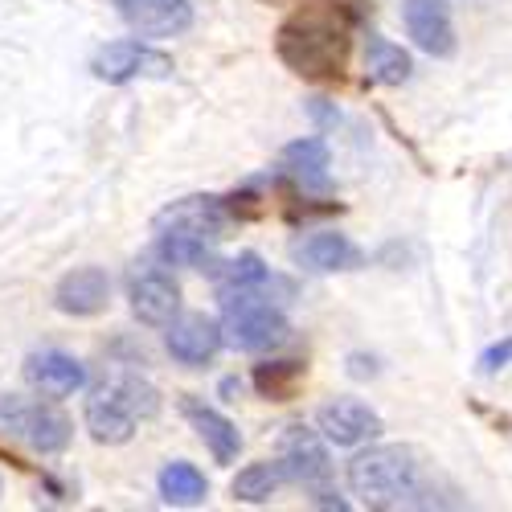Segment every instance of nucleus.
<instances>
[{
	"label": "nucleus",
	"instance_id": "nucleus-1",
	"mask_svg": "<svg viewBox=\"0 0 512 512\" xmlns=\"http://www.w3.org/2000/svg\"><path fill=\"white\" fill-rule=\"evenodd\" d=\"M357 37V9L345 0H304L275 33L279 62L308 82H345Z\"/></svg>",
	"mask_w": 512,
	"mask_h": 512
},
{
	"label": "nucleus",
	"instance_id": "nucleus-2",
	"mask_svg": "<svg viewBox=\"0 0 512 512\" xmlns=\"http://www.w3.org/2000/svg\"><path fill=\"white\" fill-rule=\"evenodd\" d=\"M349 488L369 508H431V480L414 447H369L349 463Z\"/></svg>",
	"mask_w": 512,
	"mask_h": 512
},
{
	"label": "nucleus",
	"instance_id": "nucleus-3",
	"mask_svg": "<svg viewBox=\"0 0 512 512\" xmlns=\"http://www.w3.org/2000/svg\"><path fill=\"white\" fill-rule=\"evenodd\" d=\"M230 222L222 197H185L156 218V259L164 267H213V246Z\"/></svg>",
	"mask_w": 512,
	"mask_h": 512
},
{
	"label": "nucleus",
	"instance_id": "nucleus-4",
	"mask_svg": "<svg viewBox=\"0 0 512 512\" xmlns=\"http://www.w3.org/2000/svg\"><path fill=\"white\" fill-rule=\"evenodd\" d=\"M156 414V390L140 377H115L87 398V431L103 447H123L136 435V422Z\"/></svg>",
	"mask_w": 512,
	"mask_h": 512
},
{
	"label": "nucleus",
	"instance_id": "nucleus-5",
	"mask_svg": "<svg viewBox=\"0 0 512 512\" xmlns=\"http://www.w3.org/2000/svg\"><path fill=\"white\" fill-rule=\"evenodd\" d=\"M222 308H226L222 312V336H226V345L238 349V353H271L291 332L287 316L267 300L263 291L226 295Z\"/></svg>",
	"mask_w": 512,
	"mask_h": 512
},
{
	"label": "nucleus",
	"instance_id": "nucleus-6",
	"mask_svg": "<svg viewBox=\"0 0 512 512\" xmlns=\"http://www.w3.org/2000/svg\"><path fill=\"white\" fill-rule=\"evenodd\" d=\"M0 431L29 443L41 455H62L74 439V422L37 398H21V394H0Z\"/></svg>",
	"mask_w": 512,
	"mask_h": 512
},
{
	"label": "nucleus",
	"instance_id": "nucleus-7",
	"mask_svg": "<svg viewBox=\"0 0 512 512\" xmlns=\"http://www.w3.org/2000/svg\"><path fill=\"white\" fill-rule=\"evenodd\" d=\"M127 300L136 320L148 328H168L181 316V287L160 263H136L127 271Z\"/></svg>",
	"mask_w": 512,
	"mask_h": 512
},
{
	"label": "nucleus",
	"instance_id": "nucleus-8",
	"mask_svg": "<svg viewBox=\"0 0 512 512\" xmlns=\"http://www.w3.org/2000/svg\"><path fill=\"white\" fill-rule=\"evenodd\" d=\"M95 78L111 82V87H123V82H136V78H168L173 74V58L144 46V41H111L103 46L91 62Z\"/></svg>",
	"mask_w": 512,
	"mask_h": 512
},
{
	"label": "nucleus",
	"instance_id": "nucleus-9",
	"mask_svg": "<svg viewBox=\"0 0 512 512\" xmlns=\"http://www.w3.org/2000/svg\"><path fill=\"white\" fill-rule=\"evenodd\" d=\"M279 467L287 480L304 484V488L328 484L332 463H328V447H324L320 431H312V426H287L279 439Z\"/></svg>",
	"mask_w": 512,
	"mask_h": 512
},
{
	"label": "nucleus",
	"instance_id": "nucleus-10",
	"mask_svg": "<svg viewBox=\"0 0 512 512\" xmlns=\"http://www.w3.org/2000/svg\"><path fill=\"white\" fill-rule=\"evenodd\" d=\"M316 426H320V435L328 443H336V447H361V443H373L381 431H386L381 414L369 410L357 398H336V402L320 406Z\"/></svg>",
	"mask_w": 512,
	"mask_h": 512
},
{
	"label": "nucleus",
	"instance_id": "nucleus-11",
	"mask_svg": "<svg viewBox=\"0 0 512 512\" xmlns=\"http://www.w3.org/2000/svg\"><path fill=\"white\" fill-rule=\"evenodd\" d=\"M402 21H406L410 41L422 54H431V58H451L455 54V25H451L447 0H406Z\"/></svg>",
	"mask_w": 512,
	"mask_h": 512
},
{
	"label": "nucleus",
	"instance_id": "nucleus-12",
	"mask_svg": "<svg viewBox=\"0 0 512 512\" xmlns=\"http://www.w3.org/2000/svg\"><path fill=\"white\" fill-rule=\"evenodd\" d=\"M164 345H168V353H173V361L197 369V365L218 357V349L226 345V336H222V324L218 320L193 312V316H177L173 324H168Z\"/></svg>",
	"mask_w": 512,
	"mask_h": 512
},
{
	"label": "nucleus",
	"instance_id": "nucleus-13",
	"mask_svg": "<svg viewBox=\"0 0 512 512\" xmlns=\"http://www.w3.org/2000/svg\"><path fill=\"white\" fill-rule=\"evenodd\" d=\"M115 9L140 37H181L193 25L189 0H115Z\"/></svg>",
	"mask_w": 512,
	"mask_h": 512
},
{
	"label": "nucleus",
	"instance_id": "nucleus-14",
	"mask_svg": "<svg viewBox=\"0 0 512 512\" xmlns=\"http://www.w3.org/2000/svg\"><path fill=\"white\" fill-rule=\"evenodd\" d=\"M111 300V279L103 267H74L70 275H62V283L54 287V308L62 316H99Z\"/></svg>",
	"mask_w": 512,
	"mask_h": 512
},
{
	"label": "nucleus",
	"instance_id": "nucleus-15",
	"mask_svg": "<svg viewBox=\"0 0 512 512\" xmlns=\"http://www.w3.org/2000/svg\"><path fill=\"white\" fill-rule=\"evenodd\" d=\"M25 381L46 398H70L87 386V369H82V361L70 353L46 349V353H33L25 361Z\"/></svg>",
	"mask_w": 512,
	"mask_h": 512
},
{
	"label": "nucleus",
	"instance_id": "nucleus-16",
	"mask_svg": "<svg viewBox=\"0 0 512 512\" xmlns=\"http://www.w3.org/2000/svg\"><path fill=\"white\" fill-rule=\"evenodd\" d=\"M181 414L193 422V431L201 435V443L209 447V455L218 459V463L238 459V451H242V435H238V426H234L222 410L205 406L201 398H185V402H181Z\"/></svg>",
	"mask_w": 512,
	"mask_h": 512
},
{
	"label": "nucleus",
	"instance_id": "nucleus-17",
	"mask_svg": "<svg viewBox=\"0 0 512 512\" xmlns=\"http://www.w3.org/2000/svg\"><path fill=\"white\" fill-rule=\"evenodd\" d=\"M295 263L304 271H316V275H328V271H349L361 263V250L336 230H320V234H308L300 246L291 250Z\"/></svg>",
	"mask_w": 512,
	"mask_h": 512
},
{
	"label": "nucleus",
	"instance_id": "nucleus-18",
	"mask_svg": "<svg viewBox=\"0 0 512 512\" xmlns=\"http://www.w3.org/2000/svg\"><path fill=\"white\" fill-rule=\"evenodd\" d=\"M279 164H283V173L291 181H300L304 189H324L328 185V144L316 140V136H304V140L287 144Z\"/></svg>",
	"mask_w": 512,
	"mask_h": 512
},
{
	"label": "nucleus",
	"instance_id": "nucleus-19",
	"mask_svg": "<svg viewBox=\"0 0 512 512\" xmlns=\"http://www.w3.org/2000/svg\"><path fill=\"white\" fill-rule=\"evenodd\" d=\"M365 70L373 82H381V87H402V82L414 74V62L402 46H394V41H386L381 33H369L365 37Z\"/></svg>",
	"mask_w": 512,
	"mask_h": 512
},
{
	"label": "nucleus",
	"instance_id": "nucleus-20",
	"mask_svg": "<svg viewBox=\"0 0 512 512\" xmlns=\"http://www.w3.org/2000/svg\"><path fill=\"white\" fill-rule=\"evenodd\" d=\"M156 488H160V500H164V504H177V508L201 504V500L209 496V480L201 476V467H193V463H185V459L168 463L164 472H160V480H156Z\"/></svg>",
	"mask_w": 512,
	"mask_h": 512
},
{
	"label": "nucleus",
	"instance_id": "nucleus-21",
	"mask_svg": "<svg viewBox=\"0 0 512 512\" xmlns=\"http://www.w3.org/2000/svg\"><path fill=\"white\" fill-rule=\"evenodd\" d=\"M213 279H218V295L226 300V295H238V291H263L271 271L263 267L259 254L246 250L230 263H213Z\"/></svg>",
	"mask_w": 512,
	"mask_h": 512
},
{
	"label": "nucleus",
	"instance_id": "nucleus-22",
	"mask_svg": "<svg viewBox=\"0 0 512 512\" xmlns=\"http://www.w3.org/2000/svg\"><path fill=\"white\" fill-rule=\"evenodd\" d=\"M304 373H308L304 361H263L254 369V386H259V394L267 402H287L295 394V386L304 381Z\"/></svg>",
	"mask_w": 512,
	"mask_h": 512
},
{
	"label": "nucleus",
	"instance_id": "nucleus-23",
	"mask_svg": "<svg viewBox=\"0 0 512 512\" xmlns=\"http://www.w3.org/2000/svg\"><path fill=\"white\" fill-rule=\"evenodd\" d=\"M283 480L287 476H283L279 463H250V467H242V472L234 476V500H242V504H267L279 492Z\"/></svg>",
	"mask_w": 512,
	"mask_h": 512
},
{
	"label": "nucleus",
	"instance_id": "nucleus-24",
	"mask_svg": "<svg viewBox=\"0 0 512 512\" xmlns=\"http://www.w3.org/2000/svg\"><path fill=\"white\" fill-rule=\"evenodd\" d=\"M504 365H512V336H508V340H496V345L484 349V357H480V369H484V373H496V369H504Z\"/></svg>",
	"mask_w": 512,
	"mask_h": 512
}]
</instances>
